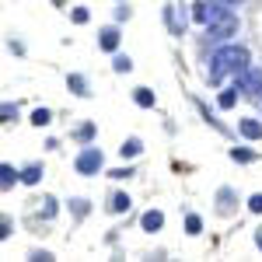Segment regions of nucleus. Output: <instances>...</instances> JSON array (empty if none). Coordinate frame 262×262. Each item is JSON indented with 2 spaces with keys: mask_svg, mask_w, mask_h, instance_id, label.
Wrapping results in <instances>:
<instances>
[{
  "mask_svg": "<svg viewBox=\"0 0 262 262\" xmlns=\"http://www.w3.org/2000/svg\"><path fill=\"white\" fill-rule=\"evenodd\" d=\"M245 70H248V49H242V46H221L213 53V60H210L206 77H210V84H221L227 74L242 77Z\"/></svg>",
  "mask_w": 262,
  "mask_h": 262,
  "instance_id": "1",
  "label": "nucleus"
},
{
  "mask_svg": "<svg viewBox=\"0 0 262 262\" xmlns=\"http://www.w3.org/2000/svg\"><path fill=\"white\" fill-rule=\"evenodd\" d=\"M227 14H231V4H224V0H200V4H192V18L200 21L203 28L217 25Z\"/></svg>",
  "mask_w": 262,
  "mask_h": 262,
  "instance_id": "2",
  "label": "nucleus"
},
{
  "mask_svg": "<svg viewBox=\"0 0 262 262\" xmlns=\"http://www.w3.org/2000/svg\"><path fill=\"white\" fill-rule=\"evenodd\" d=\"M101 161H105V158H101L98 147H88V150L77 154V171H81V175H98Z\"/></svg>",
  "mask_w": 262,
  "mask_h": 262,
  "instance_id": "3",
  "label": "nucleus"
},
{
  "mask_svg": "<svg viewBox=\"0 0 262 262\" xmlns=\"http://www.w3.org/2000/svg\"><path fill=\"white\" fill-rule=\"evenodd\" d=\"M234 32H238V18H234V14H227V18H221L217 25H210V28H206V35H210V39H231Z\"/></svg>",
  "mask_w": 262,
  "mask_h": 262,
  "instance_id": "4",
  "label": "nucleus"
},
{
  "mask_svg": "<svg viewBox=\"0 0 262 262\" xmlns=\"http://www.w3.org/2000/svg\"><path fill=\"white\" fill-rule=\"evenodd\" d=\"M238 88L259 98V91H262V70H255V67H248V70H245L242 77H238Z\"/></svg>",
  "mask_w": 262,
  "mask_h": 262,
  "instance_id": "5",
  "label": "nucleus"
},
{
  "mask_svg": "<svg viewBox=\"0 0 262 262\" xmlns=\"http://www.w3.org/2000/svg\"><path fill=\"white\" fill-rule=\"evenodd\" d=\"M98 46L105 49V53H116V49H119V28H105L101 39H98Z\"/></svg>",
  "mask_w": 262,
  "mask_h": 262,
  "instance_id": "6",
  "label": "nucleus"
},
{
  "mask_svg": "<svg viewBox=\"0 0 262 262\" xmlns=\"http://www.w3.org/2000/svg\"><path fill=\"white\" fill-rule=\"evenodd\" d=\"M168 28H171L175 35H182V32H185V11H179V7H168Z\"/></svg>",
  "mask_w": 262,
  "mask_h": 262,
  "instance_id": "7",
  "label": "nucleus"
},
{
  "mask_svg": "<svg viewBox=\"0 0 262 262\" xmlns=\"http://www.w3.org/2000/svg\"><path fill=\"white\" fill-rule=\"evenodd\" d=\"M140 224H143V231H161V224H164V213H161V210H147Z\"/></svg>",
  "mask_w": 262,
  "mask_h": 262,
  "instance_id": "8",
  "label": "nucleus"
},
{
  "mask_svg": "<svg viewBox=\"0 0 262 262\" xmlns=\"http://www.w3.org/2000/svg\"><path fill=\"white\" fill-rule=\"evenodd\" d=\"M242 137H248V140H259V137H262V122H259V119H242Z\"/></svg>",
  "mask_w": 262,
  "mask_h": 262,
  "instance_id": "9",
  "label": "nucleus"
},
{
  "mask_svg": "<svg viewBox=\"0 0 262 262\" xmlns=\"http://www.w3.org/2000/svg\"><path fill=\"white\" fill-rule=\"evenodd\" d=\"M67 88H70V91H74V95H88V81H84L81 74H70V81H67Z\"/></svg>",
  "mask_w": 262,
  "mask_h": 262,
  "instance_id": "10",
  "label": "nucleus"
},
{
  "mask_svg": "<svg viewBox=\"0 0 262 262\" xmlns=\"http://www.w3.org/2000/svg\"><path fill=\"white\" fill-rule=\"evenodd\" d=\"M108 210H112V213H122V210H129V196H126V192H116V196L108 200Z\"/></svg>",
  "mask_w": 262,
  "mask_h": 262,
  "instance_id": "11",
  "label": "nucleus"
},
{
  "mask_svg": "<svg viewBox=\"0 0 262 262\" xmlns=\"http://www.w3.org/2000/svg\"><path fill=\"white\" fill-rule=\"evenodd\" d=\"M14 182H18V171H14L11 164H4V168H0V189H11Z\"/></svg>",
  "mask_w": 262,
  "mask_h": 262,
  "instance_id": "12",
  "label": "nucleus"
},
{
  "mask_svg": "<svg viewBox=\"0 0 262 262\" xmlns=\"http://www.w3.org/2000/svg\"><path fill=\"white\" fill-rule=\"evenodd\" d=\"M140 150H143V143L137 140V137H133V140H126V143L119 147V154H122V158H137Z\"/></svg>",
  "mask_w": 262,
  "mask_h": 262,
  "instance_id": "13",
  "label": "nucleus"
},
{
  "mask_svg": "<svg viewBox=\"0 0 262 262\" xmlns=\"http://www.w3.org/2000/svg\"><path fill=\"white\" fill-rule=\"evenodd\" d=\"M133 98H137L140 108H154V91H147V88H137V95H133Z\"/></svg>",
  "mask_w": 262,
  "mask_h": 262,
  "instance_id": "14",
  "label": "nucleus"
},
{
  "mask_svg": "<svg viewBox=\"0 0 262 262\" xmlns=\"http://www.w3.org/2000/svg\"><path fill=\"white\" fill-rule=\"evenodd\" d=\"M39 179H42V168H39V164H28V168L21 171V182H28V185H35Z\"/></svg>",
  "mask_w": 262,
  "mask_h": 262,
  "instance_id": "15",
  "label": "nucleus"
},
{
  "mask_svg": "<svg viewBox=\"0 0 262 262\" xmlns=\"http://www.w3.org/2000/svg\"><path fill=\"white\" fill-rule=\"evenodd\" d=\"M234 101H238V88H234V91H224L221 98H217V105H221V108H234Z\"/></svg>",
  "mask_w": 262,
  "mask_h": 262,
  "instance_id": "16",
  "label": "nucleus"
},
{
  "mask_svg": "<svg viewBox=\"0 0 262 262\" xmlns=\"http://www.w3.org/2000/svg\"><path fill=\"white\" fill-rule=\"evenodd\" d=\"M185 231H189V234H200V231H203V221L196 217V213H189V217H185Z\"/></svg>",
  "mask_w": 262,
  "mask_h": 262,
  "instance_id": "17",
  "label": "nucleus"
},
{
  "mask_svg": "<svg viewBox=\"0 0 262 262\" xmlns=\"http://www.w3.org/2000/svg\"><path fill=\"white\" fill-rule=\"evenodd\" d=\"M112 67H116V74H126V70H133V60H129V56H116Z\"/></svg>",
  "mask_w": 262,
  "mask_h": 262,
  "instance_id": "18",
  "label": "nucleus"
},
{
  "mask_svg": "<svg viewBox=\"0 0 262 262\" xmlns=\"http://www.w3.org/2000/svg\"><path fill=\"white\" fill-rule=\"evenodd\" d=\"M42 217H46V221H53V217H56V200H49V196L42 200Z\"/></svg>",
  "mask_w": 262,
  "mask_h": 262,
  "instance_id": "19",
  "label": "nucleus"
},
{
  "mask_svg": "<svg viewBox=\"0 0 262 262\" xmlns=\"http://www.w3.org/2000/svg\"><path fill=\"white\" fill-rule=\"evenodd\" d=\"M32 122H35V126H49V108H35V116H32Z\"/></svg>",
  "mask_w": 262,
  "mask_h": 262,
  "instance_id": "20",
  "label": "nucleus"
},
{
  "mask_svg": "<svg viewBox=\"0 0 262 262\" xmlns=\"http://www.w3.org/2000/svg\"><path fill=\"white\" fill-rule=\"evenodd\" d=\"M217 200H221V210H231V200H234V192H231V189H221V192H217Z\"/></svg>",
  "mask_w": 262,
  "mask_h": 262,
  "instance_id": "21",
  "label": "nucleus"
},
{
  "mask_svg": "<svg viewBox=\"0 0 262 262\" xmlns=\"http://www.w3.org/2000/svg\"><path fill=\"white\" fill-rule=\"evenodd\" d=\"M231 158H234V161H242V164H248L255 154H252V150H238V147H234V150H231Z\"/></svg>",
  "mask_w": 262,
  "mask_h": 262,
  "instance_id": "22",
  "label": "nucleus"
},
{
  "mask_svg": "<svg viewBox=\"0 0 262 262\" xmlns=\"http://www.w3.org/2000/svg\"><path fill=\"white\" fill-rule=\"evenodd\" d=\"M0 112H4V122L18 119V108H14V105H11V101H4V108H0Z\"/></svg>",
  "mask_w": 262,
  "mask_h": 262,
  "instance_id": "23",
  "label": "nucleus"
},
{
  "mask_svg": "<svg viewBox=\"0 0 262 262\" xmlns=\"http://www.w3.org/2000/svg\"><path fill=\"white\" fill-rule=\"evenodd\" d=\"M91 137H95V126H91V122H88V126H81V129H77V140H91Z\"/></svg>",
  "mask_w": 262,
  "mask_h": 262,
  "instance_id": "24",
  "label": "nucleus"
},
{
  "mask_svg": "<svg viewBox=\"0 0 262 262\" xmlns=\"http://www.w3.org/2000/svg\"><path fill=\"white\" fill-rule=\"evenodd\" d=\"M248 210H252V213H262V192H255V196L248 200Z\"/></svg>",
  "mask_w": 262,
  "mask_h": 262,
  "instance_id": "25",
  "label": "nucleus"
},
{
  "mask_svg": "<svg viewBox=\"0 0 262 262\" xmlns=\"http://www.w3.org/2000/svg\"><path fill=\"white\" fill-rule=\"evenodd\" d=\"M74 213L84 217V213H88V200H74Z\"/></svg>",
  "mask_w": 262,
  "mask_h": 262,
  "instance_id": "26",
  "label": "nucleus"
},
{
  "mask_svg": "<svg viewBox=\"0 0 262 262\" xmlns=\"http://www.w3.org/2000/svg\"><path fill=\"white\" fill-rule=\"evenodd\" d=\"M108 175H112V179H129V175H133V168H116V171H108Z\"/></svg>",
  "mask_w": 262,
  "mask_h": 262,
  "instance_id": "27",
  "label": "nucleus"
},
{
  "mask_svg": "<svg viewBox=\"0 0 262 262\" xmlns=\"http://www.w3.org/2000/svg\"><path fill=\"white\" fill-rule=\"evenodd\" d=\"M91 18V14H88V11H84V7H77V11H74V21H77V25H84V21Z\"/></svg>",
  "mask_w": 262,
  "mask_h": 262,
  "instance_id": "28",
  "label": "nucleus"
},
{
  "mask_svg": "<svg viewBox=\"0 0 262 262\" xmlns=\"http://www.w3.org/2000/svg\"><path fill=\"white\" fill-rule=\"evenodd\" d=\"M255 245H259V248H262V227H259V231H255Z\"/></svg>",
  "mask_w": 262,
  "mask_h": 262,
  "instance_id": "29",
  "label": "nucleus"
},
{
  "mask_svg": "<svg viewBox=\"0 0 262 262\" xmlns=\"http://www.w3.org/2000/svg\"><path fill=\"white\" fill-rule=\"evenodd\" d=\"M224 4H231V7H238V4H242V0H224Z\"/></svg>",
  "mask_w": 262,
  "mask_h": 262,
  "instance_id": "30",
  "label": "nucleus"
},
{
  "mask_svg": "<svg viewBox=\"0 0 262 262\" xmlns=\"http://www.w3.org/2000/svg\"><path fill=\"white\" fill-rule=\"evenodd\" d=\"M53 4H63V0H53Z\"/></svg>",
  "mask_w": 262,
  "mask_h": 262,
  "instance_id": "31",
  "label": "nucleus"
}]
</instances>
